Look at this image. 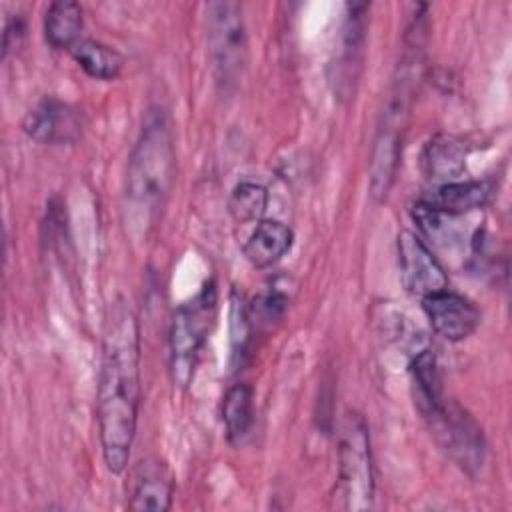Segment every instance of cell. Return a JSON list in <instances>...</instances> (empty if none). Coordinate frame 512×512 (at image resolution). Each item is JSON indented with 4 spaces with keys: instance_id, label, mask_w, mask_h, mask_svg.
<instances>
[{
    "instance_id": "obj_18",
    "label": "cell",
    "mask_w": 512,
    "mask_h": 512,
    "mask_svg": "<svg viewBox=\"0 0 512 512\" xmlns=\"http://www.w3.org/2000/svg\"><path fill=\"white\" fill-rule=\"evenodd\" d=\"M74 60L78 62V66L96 80H114L118 78L120 70H122V56L118 50H114L108 44H102L98 40L92 38H84L80 40L72 50Z\"/></svg>"
},
{
    "instance_id": "obj_5",
    "label": "cell",
    "mask_w": 512,
    "mask_h": 512,
    "mask_svg": "<svg viewBox=\"0 0 512 512\" xmlns=\"http://www.w3.org/2000/svg\"><path fill=\"white\" fill-rule=\"evenodd\" d=\"M206 40L216 80L230 88L242 76L248 40L242 6L232 0H218L206 6Z\"/></svg>"
},
{
    "instance_id": "obj_20",
    "label": "cell",
    "mask_w": 512,
    "mask_h": 512,
    "mask_svg": "<svg viewBox=\"0 0 512 512\" xmlns=\"http://www.w3.org/2000/svg\"><path fill=\"white\" fill-rule=\"evenodd\" d=\"M222 422L230 442H240L254 422V390L248 384H234L222 400Z\"/></svg>"
},
{
    "instance_id": "obj_24",
    "label": "cell",
    "mask_w": 512,
    "mask_h": 512,
    "mask_svg": "<svg viewBox=\"0 0 512 512\" xmlns=\"http://www.w3.org/2000/svg\"><path fill=\"white\" fill-rule=\"evenodd\" d=\"M22 36H24V22H22V18L16 16V18L6 20L4 32H2V58H6L10 50L20 46Z\"/></svg>"
},
{
    "instance_id": "obj_19",
    "label": "cell",
    "mask_w": 512,
    "mask_h": 512,
    "mask_svg": "<svg viewBox=\"0 0 512 512\" xmlns=\"http://www.w3.org/2000/svg\"><path fill=\"white\" fill-rule=\"evenodd\" d=\"M366 4H348V14L342 30V50L338 70L344 78L342 82H350L356 78V68L360 66L364 32H366Z\"/></svg>"
},
{
    "instance_id": "obj_21",
    "label": "cell",
    "mask_w": 512,
    "mask_h": 512,
    "mask_svg": "<svg viewBox=\"0 0 512 512\" xmlns=\"http://www.w3.org/2000/svg\"><path fill=\"white\" fill-rule=\"evenodd\" d=\"M268 206V190L256 182H238L228 196V212L240 222H258Z\"/></svg>"
},
{
    "instance_id": "obj_14",
    "label": "cell",
    "mask_w": 512,
    "mask_h": 512,
    "mask_svg": "<svg viewBox=\"0 0 512 512\" xmlns=\"http://www.w3.org/2000/svg\"><path fill=\"white\" fill-rule=\"evenodd\" d=\"M488 198H490V186L486 182L456 180V182L438 184L420 202H424L432 208H438L442 212L460 216L464 212L484 206L488 202Z\"/></svg>"
},
{
    "instance_id": "obj_2",
    "label": "cell",
    "mask_w": 512,
    "mask_h": 512,
    "mask_svg": "<svg viewBox=\"0 0 512 512\" xmlns=\"http://www.w3.org/2000/svg\"><path fill=\"white\" fill-rule=\"evenodd\" d=\"M176 176L174 136L164 110H150L130 152L124 180L126 226L146 232L162 210Z\"/></svg>"
},
{
    "instance_id": "obj_13",
    "label": "cell",
    "mask_w": 512,
    "mask_h": 512,
    "mask_svg": "<svg viewBox=\"0 0 512 512\" xmlns=\"http://www.w3.org/2000/svg\"><path fill=\"white\" fill-rule=\"evenodd\" d=\"M422 170L432 182H456L466 170V146L446 134L432 138L422 152Z\"/></svg>"
},
{
    "instance_id": "obj_9",
    "label": "cell",
    "mask_w": 512,
    "mask_h": 512,
    "mask_svg": "<svg viewBox=\"0 0 512 512\" xmlns=\"http://www.w3.org/2000/svg\"><path fill=\"white\" fill-rule=\"evenodd\" d=\"M128 508L136 512H166L174 498V474L160 458L140 460L128 478Z\"/></svg>"
},
{
    "instance_id": "obj_6",
    "label": "cell",
    "mask_w": 512,
    "mask_h": 512,
    "mask_svg": "<svg viewBox=\"0 0 512 512\" xmlns=\"http://www.w3.org/2000/svg\"><path fill=\"white\" fill-rule=\"evenodd\" d=\"M428 420L434 424L446 452L464 472L476 474L484 466L486 442L482 428L464 408L446 400L444 406Z\"/></svg>"
},
{
    "instance_id": "obj_12",
    "label": "cell",
    "mask_w": 512,
    "mask_h": 512,
    "mask_svg": "<svg viewBox=\"0 0 512 512\" xmlns=\"http://www.w3.org/2000/svg\"><path fill=\"white\" fill-rule=\"evenodd\" d=\"M294 242L292 230L278 220H258L248 236L242 252L254 268H270L276 264Z\"/></svg>"
},
{
    "instance_id": "obj_22",
    "label": "cell",
    "mask_w": 512,
    "mask_h": 512,
    "mask_svg": "<svg viewBox=\"0 0 512 512\" xmlns=\"http://www.w3.org/2000/svg\"><path fill=\"white\" fill-rule=\"evenodd\" d=\"M254 306L248 308V320L250 326L256 320L258 324H272L276 320L282 318L286 306H288V296L278 290V288H270L268 292H264L262 296H258L254 302Z\"/></svg>"
},
{
    "instance_id": "obj_7",
    "label": "cell",
    "mask_w": 512,
    "mask_h": 512,
    "mask_svg": "<svg viewBox=\"0 0 512 512\" xmlns=\"http://www.w3.org/2000/svg\"><path fill=\"white\" fill-rule=\"evenodd\" d=\"M398 266L404 288L426 298L448 286V276L426 242L410 230L398 234Z\"/></svg>"
},
{
    "instance_id": "obj_10",
    "label": "cell",
    "mask_w": 512,
    "mask_h": 512,
    "mask_svg": "<svg viewBox=\"0 0 512 512\" xmlns=\"http://www.w3.org/2000/svg\"><path fill=\"white\" fill-rule=\"evenodd\" d=\"M422 308L434 332L450 342L472 336L480 324L478 308L466 296L448 288L422 298Z\"/></svg>"
},
{
    "instance_id": "obj_4",
    "label": "cell",
    "mask_w": 512,
    "mask_h": 512,
    "mask_svg": "<svg viewBox=\"0 0 512 512\" xmlns=\"http://www.w3.org/2000/svg\"><path fill=\"white\" fill-rule=\"evenodd\" d=\"M218 310L216 284L206 282L188 302L180 304L170 322V378L178 388H188L200 350L214 328Z\"/></svg>"
},
{
    "instance_id": "obj_15",
    "label": "cell",
    "mask_w": 512,
    "mask_h": 512,
    "mask_svg": "<svg viewBox=\"0 0 512 512\" xmlns=\"http://www.w3.org/2000/svg\"><path fill=\"white\" fill-rule=\"evenodd\" d=\"M410 374L412 382L416 386V404L420 412L430 418L436 414L444 402V390H442V378L438 370V360L432 350H420L412 362H410Z\"/></svg>"
},
{
    "instance_id": "obj_23",
    "label": "cell",
    "mask_w": 512,
    "mask_h": 512,
    "mask_svg": "<svg viewBox=\"0 0 512 512\" xmlns=\"http://www.w3.org/2000/svg\"><path fill=\"white\" fill-rule=\"evenodd\" d=\"M230 340H232V354L242 356L246 350V342L250 338V320L248 310L242 306L240 300H232V312H230Z\"/></svg>"
},
{
    "instance_id": "obj_8",
    "label": "cell",
    "mask_w": 512,
    "mask_h": 512,
    "mask_svg": "<svg viewBox=\"0 0 512 512\" xmlns=\"http://www.w3.org/2000/svg\"><path fill=\"white\" fill-rule=\"evenodd\" d=\"M22 128L40 144L64 146L74 144L82 136V118L68 102L46 96L28 110Z\"/></svg>"
},
{
    "instance_id": "obj_11",
    "label": "cell",
    "mask_w": 512,
    "mask_h": 512,
    "mask_svg": "<svg viewBox=\"0 0 512 512\" xmlns=\"http://www.w3.org/2000/svg\"><path fill=\"white\" fill-rule=\"evenodd\" d=\"M404 128L380 122L370 156V194L374 200H384L394 184Z\"/></svg>"
},
{
    "instance_id": "obj_3",
    "label": "cell",
    "mask_w": 512,
    "mask_h": 512,
    "mask_svg": "<svg viewBox=\"0 0 512 512\" xmlns=\"http://www.w3.org/2000/svg\"><path fill=\"white\" fill-rule=\"evenodd\" d=\"M334 496L338 508L360 512L374 502V466L366 420L346 410L338 426V476Z\"/></svg>"
},
{
    "instance_id": "obj_16",
    "label": "cell",
    "mask_w": 512,
    "mask_h": 512,
    "mask_svg": "<svg viewBox=\"0 0 512 512\" xmlns=\"http://www.w3.org/2000/svg\"><path fill=\"white\" fill-rule=\"evenodd\" d=\"M82 26V8L78 2L58 0L46 8L44 34L52 48L72 50L80 42Z\"/></svg>"
},
{
    "instance_id": "obj_1",
    "label": "cell",
    "mask_w": 512,
    "mask_h": 512,
    "mask_svg": "<svg viewBox=\"0 0 512 512\" xmlns=\"http://www.w3.org/2000/svg\"><path fill=\"white\" fill-rule=\"evenodd\" d=\"M140 410V328L124 298L108 310L96 392L102 456L112 474L128 468Z\"/></svg>"
},
{
    "instance_id": "obj_17",
    "label": "cell",
    "mask_w": 512,
    "mask_h": 512,
    "mask_svg": "<svg viewBox=\"0 0 512 512\" xmlns=\"http://www.w3.org/2000/svg\"><path fill=\"white\" fill-rule=\"evenodd\" d=\"M412 218L420 228L422 236L428 238V242H432L434 246L448 250V248H456L462 242L464 230L458 222L460 216L456 214L442 212L418 200L412 208Z\"/></svg>"
}]
</instances>
